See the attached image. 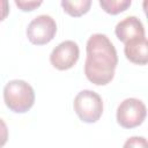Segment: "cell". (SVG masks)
I'll return each instance as SVG.
<instances>
[{"label":"cell","instance_id":"obj_6","mask_svg":"<svg viewBox=\"0 0 148 148\" xmlns=\"http://www.w3.org/2000/svg\"><path fill=\"white\" fill-rule=\"evenodd\" d=\"M79 57V45L74 40H64L52 50L50 54V62L58 71H67L74 67Z\"/></svg>","mask_w":148,"mask_h":148},{"label":"cell","instance_id":"obj_10","mask_svg":"<svg viewBox=\"0 0 148 148\" xmlns=\"http://www.w3.org/2000/svg\"><path fill=\"white\" fill-rule=\"evenodd\" d=\"M131 5V0H99V6L102 9L110 15L120 14L125 12Z\"/></svg>","mask_w":148,"mask_h":148},{"label":"cell","instance_id":"obj_7","mask_svg":"<svg viewBox=\"0 0 148 148\" xmlns=\"http://www.w3.org/2000/svg\"><path fill=\"white\" fill-rule=\"evenodd\" d=\"M114 34L117 38L124 44L134 38L146 37L145 27L140 18L136 16H127L118 22L114 28Z\"/></svg>","mask_w":148,"mask_h":148},{"label":"cell","instance_id":"obj_2","mask_svg":"<svg viewBox=\"0 0 148 148\" xmlns=\"http://www.w3.org/2000/svg\"><path fill=\"white\" fill-rule=\"evenodd\" d=\"M35 90L24 80H10L3 88V102L15 113L28 112L35 103Z\"/></svg>","mask_w":148,"mask_h":148},{"label":"cell","instance_id":"obj_8","mask_svg":"<svg viewBox=\"0 0 148 148\" xmlns=\"http://www.w3.org/2000/svg\"><path fill=\"white\" fill-rule=\"evenodd\" d=\"M124 53L128 61L135 65H147L148 62V42L146 37L134 38L125 43Z\"/></svg>","mask_w":148,"mask_h":148},{"label":"cell","instance_id":"obj_3","mask_svg":"<svg viewBox=\"0 0 148 148\" xmlns=\"http://www.w3.org/2000/svg\"><path fill=\"white\" fill-rule=\"evenodd\" d=\"M73 108L79 119L86 124H92L99 120L103 114V99L94 90L84 89L77 92L74 98Z\"/></svg>","mask_w":148,"mask_h":148},{"label":"cell","instance_id":"obj_11","mask_svg":"<svg viewBox=\"0 0 148 148\" xmlns=\"http://www.w3.org/2000/svg\"><path fill=\"white\" fill-rule=\"evenodd\" d=\"M123 148H148V142L145 136H131L125 141Z\"/></svg>","mask_w":148,"mask_h":148},{"label":"cell","instance_id":"obj_4","mask_svg":"<svg viewBox=\"0 0 148 148\" xmlns=\"http://www.w3.org/2000/svg\"><path fill=\"white\" fill-rule=\"evenodd\" d=\"M147 116L145 103L134 97H130L120 102L117 108V123L124 128H134L140 126Z\"/></svg>","mask_w":148,"mask_h":148},{"label":"cell","instance_id":"obj_9","mask_svg":"<svg viewBox=\"0 0 148 148\" xmlns=\"http://www.w3.org/2000/svg\"><path fill=\"white\" fill-rule=\"evenodd\" d=\"M62 9L65 13L73 17H80L84 14H87L91 6V0H74V1H67L64 0L60 2Z\"/></svg>","mask_w":148,"mask_h":148},{"label":"cell","instance_id":"obj_12","mask_svg":"<svg viewBox=\"0 0 148 148\" xmlns=\"http://www.w3.org/2000/svg\"><path fill=\"white\" fill-rule=\"evenodd\" d=\"M15 5L18 7V9H21L22 12H32L36 8H38L43 1H36V0H15L14 1Z\"/></svg>","mask_w":148,"mask_h":148},{"label":"cell","instance_id":"obj_5","mask_svg":"<svg viewBox=\"0 0 148 148\" xmlns=\"http://www.w3.org/2000/svg\"><path fill=\"white\" fill-rule=\"evenodd\" d=\"M29 42L34 45H45L50 43L57 34V23L50 15L42 14L34 17L25 30Z\"/></svg>","mask_w":148,"mask_h":148},{"label":"cell","instance_id":"obj_14","mask_svg":"<svg viewBox=\"0 0 148 148\" xmlns=\"http://www.w3.org/2000/svg\"><path fill=\"white\" fill-rule=\"evenodd\" d=\"M9 14V2L7 0H0V22H2Z\"/></svg>","mask_w":148,"mask_h":148},{"label":"cell","instance_id":"obj_1","mask_svg":"<svg viewBox=\"0 0 148 148\" xmlns=\"http://www.w3.org/2000/svg\"><path fill=\"white\" fill-rule=\"evenodd\" d=\"M86 77L96 86H105L114 77L118 54L114 45L104 34L91 35L86 44Z\"/></svg>","mask_w":148,"mask_h":148},{"label":"cell","instance_id":"obj_13","mask_svg":"<svg viewBox=\"0 0 148 148\" xmlns=\"http://www.w3.org/2000/svg\"><path fill=\"white\" fill-rule=\"evenodd\" d=\"M8 136H9L8 127H7L6 123L0 118V148H2L7 143Z\"/></svg>","mask_w":148,"mask_h":148}]
</instances>
